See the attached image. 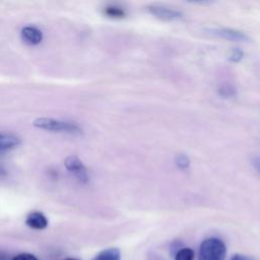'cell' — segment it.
I'll return each instance as SVG.
<instances>
[{"mask_svg":"<svg viewBox=\"0 0 260 260\" xmlns=\"http://www.w3.org/2000/svg\"><path fill=\"white\" fill-rule=\"evenodd\" d=\"M226 247L217 238H208L200 244L198 260H224Z\"/></svg>","mask_w":260,"mask_h":260,"instance_id":"cell-1","label":"cell"},{"mask_svg":"<svg viewBox=\"0 0 260 260\" xmlns=\"http://www.w3.org/2000/svg\"><path fill=\"white\" fill-rule=\"evenodd\" d=\"M34 126L50 132H62V133H79V126L70 121H63L55 118L42 117L32 122Z\"/></svg>","mask_w":260,"mask_h":260,"instance_id":"cell-2","label":"cell"},{"mask_svg":"<svg viewBox=\"0 0 260 260\" xmlns=\"http://www.w3.org/2000/svg\"><path fill=\"white\" fill-rule=\"evenodd\" d=\"M64 165L66 169L81 183H87L88 181V174L87 170L82 164V161L75 155H69L66 157Z\"/></svg>","mask_w":260,"mask_h":260,"instance_id":"cell-3","label":"cell"},{"mask_svg":"<svg viewBox=\"0 0 260 260\" xmlns=\"http://www.w3.org/2000/svg\"><path fill=\"white\" fill-rule=\"evenodd\" d=\"M208 34L233 42H248L250 40L245 32L234 28H211L208 29Z\"/></svg>","mask_w":260,"mask_h":260,"instance_id":"cell-4","label":"cell"},{"mask_svg":"<svg viewBox=\"0 0 260 260\" xmlns=\"http://www.w3.org/2000/svg\"><path fill=\"white\" fill-rule=\"evenodd\" d=\"M148 10L151 14L156 16L157 18L164 19V20H177L183 17L182 12L168 8L165 6H159V5H152L148 7Z\"/></svg>","mask_w":260,"mask_h":260,"instance_id":"cell-5","label":"cell"},{"mask_svg":"<svg viewBox=\"0 0 260 260\" xmlns=\"http://www.w3.org/2000/svg\"><path fill=\"white\" fill-rule=\"evenodd\" d=\"M21 38L28 45H39L43 41V32L36 26H24L21 29Z\"/></svg>","mask_w":260,"mask_h":260,"instance_id":"cell-6","label":"cell"},{"mask_svg":"<svg viewBox=\"0 0 260 260\" xmlns=\"http://www.w3.org/2000/svg\"><path fill=\"white\" fill-rule=\"evenodd\" d=\"M25 224L34 230H45L48 226V219L44 213L32 211L27 214L25 218Z\"/></svg>","mask_w":260,"mask_h":260,"instance_id":"cell-7","label":"cell"},{"mask_svg":"<svg viewBox=\"0 0 260 260\" xmlns=\"http://www.w3.org/2000/svg\"><path fill=\"white\" fill-rule=\"evenodd\" d=\"M20 143L19 138L13 135L0 134V151H6L16 147Z\"/></svg>","mask_w":260,"mask_h":260,"instance_id":"cell-8","label":"cell"},{"mask_svg":"<svg viewBox=\"0 0 260 260\" xmlns=\"http://www.w3.org/2000/svg\"><path fill=\"white\" fill-rule=\"evenodd\" d=\"M92 260H121V252L118 248H108L96 254Z\"/></svg>","mask_w":260,"mask_h":260,"instance_id":"cell-9","label":"cell"},{"mask_svg":"<svg viewBox=\"0 0 260 260\" xmlns=\"http://www.w3.org/2000/svg\"><path fill=\"white\" fill-rule=\"evenodd\" d=\"M104 13L105 15L111 18H123L126 16V11L123 8L119 6H114V5L105 7Z\"/></svg>","mask_w":260,"mask_h":260,"instance_id":"cell-10","label":"cell"},{"mask_svg":"<svg viewBox=\"0 0 260 260\" xmlns=\"http://www.w3.org/2000/svg\"><path fill=\"white\" fill-rule=\"evenodd\" d=\"M175 260H194V251L188 247H182L174 255Z\"/></svg>","mask_w":260,"mask_h":260,"instance_id":"cell-11","label":"cell"},{"mask_svg":"<svg viewBox=\"0 0 260 260\" xmlns=\"http://www.w3.org/2000/svg\"><path fill=\"white\" fill-rule=\"evenodd\" d=\"M176 165L178 166V168H180V169H182V170H185V169H187L188 167H189V165H190V160H189V158L185 155V154H183V153H180V154H178L177 156H176Z\"/></svg>","mask_w":260,"mask_h":260,"instance_id":"cell-12","label":"cell"},{"mask_svg":"<svg viewBox=\"0 0 260 260\" xmlns=\"http://www.w3.org/2000/svg\"><path fill=\"white\" fill-rule=\"evenodd\" d=\"M244 56V53L242 50H240L239 48H234L232 51H231V54L229 56V59L232 61V62H239L242 60Z\"/></svg>","mask_w":260,"mask_h":260,"instance_id":"cell-13","label":"cell"},{"mask_svg":"<svg viewBox=\"0 0 260 260\" xmlns=\"http://www.w3.org/2000/svg\"><path fill=\"white\" fill-rule=\"evenodd\" d=\"M218 92L221 96H224V98H230V96H233L235 93H236V90L234 87L230 86V85H223L222 87H220L218 89Z\"/></svg>","mask_w":260,"mask_h":260,"instance_id":"cell-14","label":"cell"},{"mask_svg":"<svg viewBox=\"0 0 260 260\" xmlns=\"http://www.w3.org/2000/svg\"><path fill=\"white\" fill-rule=\"evenodd\" d=\"M12 260H39L35 255L30 253H20L12 258Z\"/></svg>","mask_w":260,"mask_h":260,"instance_id":"cell-15","label":"cell"},{"mask_svg":"<svg viewBox=\"0 0 260 260\" xmlns=\"http://www.w3.org/2000/svg\"><path fill=\"white\" fill-rule=\"evenodd\" d=\"M231 260H253L252 257L243 255V254H234L231 258Z\"/></svg>","mask_w":260,"mask_h":260,"instance_id":"cell-16","label":"cell"},{"mask_svg":"<svg viewBox=\"0 0 260 260\" xmlns=\"http://www.w3.org/2000/svg\"><path fill=\"white\" fill-rule=\"evenodd\" d=\"M253 165L255 166V168L258 170V172L260 173V156H257L253 159Z\"/></svg>","mask_w":260,"mask_h":260,"instance_id":"cell-17","label":"cell"},{"mask_svg":"<svg viewBox=\"0 0 260 260\" xmlns=\"http://www.w3.org/2000/svg\"><path fill=\"white\" fill-rule=\"evenodd\" d=\"M65 260H79V259H76V258H67Z\"/></svg>","mask_w":260,"mask_h":260,"instance_id":"cell-18","label":"cell"}]
</instances>
